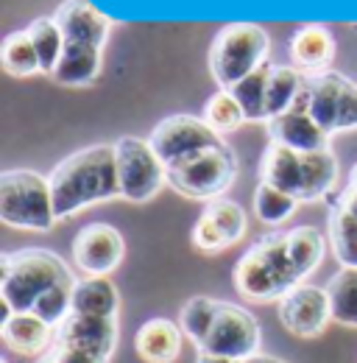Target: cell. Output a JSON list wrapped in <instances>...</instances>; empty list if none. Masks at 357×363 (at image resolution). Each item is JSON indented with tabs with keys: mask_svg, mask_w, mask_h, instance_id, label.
I'll use <instances>...</instances> for the list:
<instances>
[{
	"mask_svg": "<svg viewBox=\"0 0 357 363\" xmlns=\"http://www.w3.org/2000/svg\"><path fill=\"white\" fill-rule=\"evenodd\" d=\"M50 355L59 363H109L106 358L87 352V350H79V347H67V344H53Z\"/></svg>",
	"mask_w": 357,
	"mask_h": 363,
	"instance_id": "36",
	"label": "cell"
},
{
	"mask_svg": "<svg viewBox=\"0 0 357 363\" xmlns=\"http://www.w3.org/2000/svg\"><path fill=\"white\" fill-rule=\"evenodd\" d=\"M260 347H263L260 321L234 302H218L215 324H212L210 335L204 338V344L198 347V352L249 361V358L260 355Z\"/></svg>",
	"mask_w": 357,
	"mask_h": 363,
	"instance_id": "9",
	"label": "cell"
},
{
	"mask_svg": "<svg viewBox=\"0 0 357 363\" xmlns=\"http://www.w3.org/2000/svg\"><path fill=\"white\" fill-rule=\"evenodd\" d=\"M307 84V76L302 70H296L293 65H273L271 70V79H268V90H266V115L271 118H279L285 112H290L296 106V101L302 98Z\"/></svg>",
	"mask_w": 357,
	"mask_h": 363,
	"instance_id": "23",
	"label": "cell"
},
{
	"mask_svg": "<svg viewBox=\"0 0 357 363\" xmlns=\"http://www.w3.org/2000/svg\"><path fill=\"white\" fill-rule=\"evenodd\" d=\"M204 121L210 123V129H215L223 137L229 132H237L246 123V112L232 92L218 90L215 95H210V101L204 106Z\"/></svg>",
	"mask_w": 357,
	"mask_h": 363,
	"instance_id": "33",
	"label": "cell"
},
{
	"mask_svg": "<svg viewBox=\"0 0 357 363\" xmlns=\"http://www.w3.org/2000/svg\"><path fill=\"white\" fill-rule=\"evenodd\" d=\"M181 327L171 318H148L134 338L137 355L145 363H174L181 355Z\"/></svg>",
	"mask_w": 357,
	"mask_h": 363,
	"instance_id": "18",
	"label": "cell"
},
{
	"mask_svg": "<svg viewBox=\"0 0 357 363\" xmlns=\"http://www.w3.org/2000/svg\"><path fill=\"white\" fill-rule=\"evenodd\" d=\"M0 363H8V361H0Z\"/></svg>",
	"mask_w": 357,
	"mask_h": 363,
	"instance_id": "42",
	"label": "cell"
},
{
	"mask_svg": "<svg viewBox=\"0 0 357 363\" xmlns=\"http://www.w3.org/2000/svg\"><path fill=\"white\" fill-rule=\"evenodd\" d=\"M271 70L273 65L266 62L260 70H254L251 76H246L243 82H237L232 87V95L237 98V104L243 106L246 112V121H254V123H268L266 115V90H268V79H271Z\"/></svg>",
	"mask_w": 357,
	"mask_h": 363,
	"instance_id": "27",
	"label": "cell"
},
{
	"mask_svg": "<svg viewBox=\"0 0 357 363\" xmlns=\"http://www.w3.org/2000/svg\"><path fill=\"white\" fill-rule=\"evenodd\" d=\"M98 73H101V48L67 43L50 79L64 87H87L98 79Z\"/></svg>",
	"mask_w": 357,
	"mask_h": 363,
	"instance_id": "21",
	"label": "cell"
},
{
	"mask_svg": "<svg viewBox=\"0 0 357 363\" xmlns=\"http://www.w3.org/2000/svg\"><path fill=\"white\" fill-rule=\"evenodd\" d=\"M148 143L157 151V157L162 160V165L174 168L178 162L190 160L193 154H198V151L221 145L223 137L215 129H210V123L204 118L171 115V118H165L154 126V132L148 135Z\"/></svg>",
	"mask_w": 357,
	"mask_h": 363,
	"instance_id": "10",
	"label": "cell"
},
{
	"mask_svg": "<svg viewBox=\"0 0 357 363\" xmlns=\"http://www.w3.org/2000/svg\"><path fill=\"white\" fill-rule=\"evenodd\" d=\"M302 285L293 274L285 232L263 235L234 266V288L249 302H273Z\"/></svg>",
	"mask_w": 357,
	"mask_h": 363,
	"instance_id": "3",
	"label": "cell"
},
{
	"mask_svg": "<svg viewBox=\"0 0 357 363\" xmlns=\"http://www.w3.org/2000/svg\"><path fill=\"white\" fill-rule=\"evenodd\" d=\"M118 157V177H120V199L142 204L151 201L162 184L168 182V168L157 157L148 140L140 137H120L115 143Z\"/></svg>",
	"mask_w": 357,
	"mask_h": 363,
	"instance_id": "8",
	"label": "cell"
},
{
	"mask_svg": "<svg viewBox=\"0 0 357 363\" xmlns=\"http://www.w3.org/2000/svg\"><path fill=\"white\" fill-rule=\"evenodd\" d=\"M196 363H243V361L223 358V355H210V352H198V361H196Z\"/></svg>",
	"mask_w": 357,
	"mask_h": 363,
	"instance_id": "38",
	"label": "cell"
},
{
	"mask_svg": "<svg viewBox=\"0 0 357 363\" xmlns=\"http://www.w3.org/2000/svg\"><path fill=\"white\" fill-rule=\"evenodd\" d=\"M26 31L31 34V43L37 48L42 73L45 76H53V70H56V65H59V59L64 53V45H67L62 28L56 26L53 17H37Z\"/></svg>",
	"mask_w": 357,
	"mask_h": 363,
	"instance_id": "28",
	"label": "cell"
},
{
	"mask_svg": "<svg viewBox=\"0 0 357 363\" xmlns=\"http://www.w3.org/2000/svg\"><path fill=\"white\" fill-rule=\"evenodd\" d=\"M332 308V321L357 330V269H341L324 285Z\"/></svg>",
	"mask_w": 357,
	"mask_h": 363,
	"instance_id": "26",
	"label": "cell"
},
{
	"mask_svg": "<svg viewBox=\"0 0 357 363\" xmlns=\"http://www.w3.org/2000/svg\"><path fill=\"white\" fill-rule=\"evenodd\" d=\"M288 50H290V62L296 70L315 76V73L329 70V62L335 59V37L327 26L310 23V26H302L290 37Z\"/></svg>",
	"mask_w": 357,
	"mask_h": 363,
	"instance_id": "16",
	"label": "cell"
},
{
	"mask_svg": "<svg viewBox=\"0 0 357 363\" xmlns=\"http://www.w3.org/2000/svg\"><path fill=\"white\" fill-rule=\"evenodd\" d=\"M299 204L302 201L296 196H290V193H285L279 187H271L266 182H260V187L254 190V213H257V218L263 224H268V227L285 224L296 213Z\"/></svg>",
	"mask_w": 357,
	"mask_h": 363,
	"instance_id": "31",
	"label": "cell"
},
{
	"mask_svg": "<svg viewBox=\"0 0 357 363\" xmlns=\"http://www.w3.org/2000/svg\"><path fill=\"white\" fill-rule=\"evenodd\" d=\"M0 221L14 229L47 232L59 221L53 210L50 179L28 168L3 171L0 174Z\"/></svg>",
	"mask_w": 357,
	"mask_h": 363,
	"instance_id": "5",
	"label": "cell"
},
{
	"mask_svg": "<svg viewBox=\"0 0 357 363\" xmlns=\"http://www.w3.org/2000/svg\"><path fill=\"white\" fill-rule=\"evenodd\" d=\"M126 255L123 235L112 224L95 221L79 229L73 238V263L87 274V277H106L112 274Z\"/></svg>",
	"mask_w": 357,
	"mask_h": 363,
	"instance_id": "11",
	"label": "cell"
},
{
	"mask_svg": "<svg viewBox=\"0 0 357 363\" xmlns=\"http://www.w3.org/2000/svg\"><path fill=\"white\" fill-rule=\"evenodd\" d=\"M0 65L8 76L14 79H28V76H37L42 73L40 67V56H37V48L31 43V34L23 28V31H11L3 45H0Z\"/></svg>",
	"mask_w": 357,
	"mask_h": 363,
	"instance_id": "25",
	"label": "cell"
},
{
	"mask_svg": "<svg viewBox=\"0 0 357 363\" xmlns=\"http://www.w3.org/2000/svg\"><path fill=\"white\" fill-rule=\"evenodd\" d=\"M332 207H344V210H346L352 218H357V184H352V182H349V187H346V190H344V193L335 199V204H332Z\"/></svg>",
	"mask_w": 357,
	"mask_h": 363,
	"instance_id": "37",
	"label": "cell"
},
{
	"mask_svg": "<svg viewBox=\"0 0 357 363\" xmlns=\"http://www.w3.org/2000/svg\"><path fill=\"white\" fill-rule=\"evenodd\" d=\"M215 316H218V299L193 296V299H187L184 308H181L178 327H181V333H184L196 347H201L204 338L210 335L212 324H215Z\"/></svg>",
	"mask_w": 357,
	"mask_h": 363,
	"instance_id": "30",
	"label": "cell"
},
{
	"mask_svg": "<svg viewBox=\"0 0 357 363\" xmlns=\"http://www.w3.org/2000/svg\"><path fill=\"white\" fill-rule=\"evenodd\" d=\"M204 216L218 227V232L226 238V243H229V246H234L237 240H243V235H246V229H249L246 210H243L237 201L226 199V196L215 199V201H207Z\"/></svg>",
	"mask_w": 357,
	"mask_h": 363,
	"instance_id": "32",
	"label": "cell"
},
{
	"mask_svg": "<svg viewBox=\"0 0 357 363\" xmlns=\"http://www.w3.org/2000/svg\"><path fill=\"white\" fill-rule=\"evenodd\" d=\"M349 182H352V184H357V162H355V168H352V177H349Z\"/></svg>",
	"mask_w": 357,
	"mask_h": 363,
	"instance_id": "41",
	"label": "cell"
},
{
	"mask_svg": "<svg viewBox=\"0 0 357 363\" xmlns=\"http://www.w3.org/2000/svg\"><path fill=\"white\" fill-rule=\"evenodd\" d=\"M56 344L79 347L109 361L118 347V318L70 313L56 327Z\"/></svg>",
	"mask_w": 357,
	"mask_h": 363,
	"instance_id": "14",
	"label": "cell"
},
{
	"mask_svg": "<svg viewBox=\"0 0 357 363\" xmlns=\"http://www.w3.org/2000/svg\"><path fill=\"white\" fill-rule=\"evenodd\" d=\"M76 282H59L50 291H45L42 296L37 299L31 313L40 316L42 321H47L50 327H59L64 318L73 313V288H76Z\"/></svg>",
	"mask_w": 357,
	"mask_h": 363,
	"instance_id": "34",
	"label": "cell"
},
{
	"mask_svg": "<svg viewBox=\"0 0 357 363\" xmlns=\"http://www.w3.org/2000/svg\"><path fill=\"white\" fill-rule=\"evenodd\" d=\"M53 20L62 28L64 43H70V45H89L103 50L109 34H112V20L89 0L59 3V9L53 11Z\"/></svg>",
	"mask_w": 357,
	"mask_h": 363,
	"instance_id": "13",
	"label": "cell"
},
{
	"mask_svg": "<svg viewBox=\"0 0 357 363\" xmlns=\"http://www.w3.org/2000/svg\"><path fill=\"white\" fill-rule=\"evenodd\" d=\"M237 179V154L232 145H212L168 168V184L196 201H215Z\"/></svg>",
	"mask_w": 357,
	"mask_h": 363,
	"instance_id": "6",
	"label": "cell"
},
{
	"mask_svg": "<svg viewBox=\"0 0 357 363\" xmlns=\"http://www.w3.org/2000/svg\"><path fill=\"white\" fill-rule=\"evenodd\" d=\"M302 101L312 121L329 137L357 129V84L349 76L338 70L307 76Z\"/></svg>",
	"mask_w": 357,
	"mask_h": 363,
	"instance_id": "7",
	"label": "cell"
},
{
	"mask_svg": "<svg viewBox=\"0 0 357 363\" xmlns=\"http://www.w3.org/2000/svg\"><path fill=\"white\" fill-rule=\"evenodd\" d=\"M260 182L299 199L302 196V154L288 145L268 143L263 160H260Z\"/></svg>",
	"mask_w": 357,
	"mask_h": 363,
	"instance_id": "19",
	"label": "cell"
},
{
	"mask_svg": "<svg viewBox=\"0 0 357 363\" xmlns=\"http://www.w3.org/2000/svg\"><path fill=\"white\" fill-rule=\"evenodd\" d=\"M0 335L8 350L20 355H47L56 344V327H50L34 313H14L0 324Z\"/></svg>",
	"mask_w": 357,
	"mask_h": 363,
	"instance_id": "17",
	"label": "cell"
},
{
	"mask_svg": "<svg viewBox=\"0 0 357 363\" xmlns=\"http://www.w3.org/2000/svg\"><path fill=\"white\" fill-rule=\"evenodd\" d=\"M37 363H59V361H56V358H53V355L47 352V355H42V358H40V361H37Z\"/></svg>",
	"mask_w": 357,
	"mask_h": 363,
	"instance_id": "40",
	"label": "cell"
},
{
	"mask_svg": "<svg viewBox=\"0 0 357 363\" xmlns=\"http://www.w3.org/2000/svg\"><path fill=\"white\" fill-rule=\"evenodd\" d=\"M243 363H285V361H279V358H273V355H254V358H249V361H243Z\"/></svg>",
	"mask_w": 357,
	"mask_h": 363,
	"instance_id": "39",
	"label": "cell"
},
{
	"mask_svg": "<svg viewBox=\"0 0 357 363\" xmlns=\"http://www.w3.org/2000/svg\"><path fill=\"white\" fill-rule=\"evenodd\" d=\"M268 126V143H279L288 145L299 154H310V151H321L329 148V135L315 123L305 106V101L299 98L296 106L279 118H271Z\"/></svg>",
	"mask_w": 357,
	"mask_h": 363,
	"instance_id": "15",
	"label": "cell"
},
{
	"mask_svg": "<svg viewBox=\"0 0 357 363\" xmlns=\"http://www.w3.org/2000/svg\"><path fill=\"white\" fill-rule=\"evenodd\" d=\"M338 182V157L332 148L302 154V196L299 201H318L329 196Z\"/></svg>",
	"mask_w": 357,
	"mask_h": 363,
	"instance_id": "22",
	"label": "cell"
},
{
	"mask_svg": "<svg viewBox=\"0 0 357 363\" xmlns=\"http://www.w3.org/2000/svg\"><path fill=\"white\" fill-rule=\"evenodd\" d=\"M271 37L257 23H229L210 45V73L221 90H232L268 62Z\"/></svg>",
	"mask_w": 357,
	"mask_h": 363,
	"instance_id": "4",
	"label": "cell"
},
{
	"mask_svg": "<svg viewBox=\"0 0 357 363\" xmlns=\"http://www.w3.org/2000/svg\"><path fill=\"white\" fill-rule=\"evenodd\" d=\"M285 243H288V257L296 279L305 282L324 260V252H327L324 235L315 227H293L290 232H285Z\"/></svg>",
	"mask_w": 357,
	"mask_h": 363,
	"instance_id": "24",
	"label": "cell"
},
{
	"mask_svg": "<svg viewBox=\"0 0 357 363\" xmlns=\"http://www.w3.org/2000/svg\"><path fill=\"white\" fill-rule=\"evenodd\" d=\"M279 318L285 324V330H290L299 338H315L327 330V324L332 321V308H329V296L327 288L321 285H296L288 296L279 299Z\"/></svg>",
	"mask_w": 357,
	"mask_h": 363,
	"instance_id": "12",
	"label": "cell"
},
{
	"mask_svg": "<svg viewBox=\"0 0 357 363\" xmlns=\"http://www.w3.org/2000/svg\"><path fill=\"white\" fill-rule=\"evenodd\" d=\"M59 282H76V277L56 252L20 249L0 257V299L14 313H31L37 299Z\"/></svg>",
	"mask_w": 357,
	"mask_h": 363,
	"instance_id": "2",
	"label": "cell"
},
{
	"mask_svg": "<svg viewBox=\"0 0 357 363\" xmlns=\"http://www.w3.org/2000/svg\"><path fill=\"white\" fill-rule=\"evenodd\" d=\"M50 193L56 218H70L79 210L118 199L120 177H118V157L115 143H98L70 154L50 171Z\"/></svg>",
	"mask_w": 357,
	"mask_h": 363,
	"instance_id": "1",
	"label": "cell"
},
{
	"mask_svg": "<svg viewBox=\"0 0 357 363\" xmlns=\"http://www.w3.org/2000/svg\"><path fill=\"white\" fill-rule=\"evenodd\" d=\"M193 246L198 249V252H207V255H215V252H223V249H229V243H226V238H223L218 227L201 213V218L196 221V227H193Z\"/></svg>",
	"mask_w": 357,
	"mask_h": 363,
	"instance_id": "35",
	"label": "cell"
},
{
	"mask_svg": "<svg viewBox=\"0 0 357 363\" xmlns=\"http://www.w3.org/2000/svg\"><path fill=\"white\" fill-rule=\"evenodd\" d=\"M329 243L341 269H357V218L344 207H332L329 213Z\"/></svg>",
	"mask_w": 357,
	"mask_h": 363,
	"instance_id": "29",
	"label": "cell"
},
{
	"mask_svg": "<svg viewBox=\"0 0 357 363\" xmlns=\"http://www.w3.org/2000/svg\"><path fill=\"white\" fill-rule=\"evenodd\" d=\"M120 294L106 277H84L73 288V313L118 318Z\"/></svg>",
	"mask_w": 357,
	"mask_h": 363,
	"instance_id": "20",
	"label": "cell"
}]
</instances>
